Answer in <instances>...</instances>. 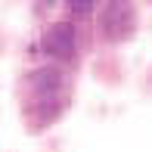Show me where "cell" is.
<instances>
[{"instance_id": "6da1fadb", "label": "cell", "mask_w": 152, "mask_h": 152, "mask_svg": "<svg viewBox=\"0 0 152 152\" xmlns=\"http://www.w3.org/2000/svg\"><path fill=\"white\" fill-rule=\"evenodd\" d=\"M102 34H106L109 40H121L127 37L130 28H134V6L127 3H109L106 10H102Z\"/></svg>"}, {"instance_id": "7a4b0ae2", "label": "cell", "mask_w": 152, "mask_h": 152, "mask_svg": "<svg viewBox=\"0 0 152 152\" xmlns=\"http://www.w3.org/2000/svg\"><path fill=\"white\" fill-rule=\"evenodd\" d=\"M47 50L59 59H68L75 53V28L68 22H56L47 31Z\"/></svg>"}, {"instance_id": "3957f363", "label": "cell", "mask_w": 152, "mask_h": 152, "mask_svg": "<svg viewBox=\"0 0 152 152\" xmlns=\"http://www.w3.org/2000/svg\"><path fill=\"white\" fill-rule=\"evenodd\" d=\"M34 84H37L40 90H50V87L59 84V72H37L34 75Z\"/></svg>"}, {"instance_id": "277c9868", "label": "cell", "mask_w": 152, "mask_h": 152, "mask_svg": "<svg viewBox=\"0 0 152 152\" xmlns=\"http://www.w3.org/2000/svg\"><path fill=\"white\" fill-rule=\"evenodd\" d=\"M72 10H75V12H78V10H81V12H87V10H90V3H72Z\"/></svg>"}]
</instances>
